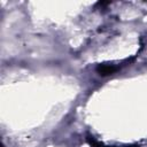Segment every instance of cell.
<instances>
[{"label":"cell","instance_id":"6da1fadb","mask_svg":"<svg viewBox=\"0 0 147 147\" xmlns=\"http://www.w3.org/2000/svg\"><path fill=\"white\" fill-rule=\"evenodd\" d=\"M117 69L118 68L114 64H99L96 67V72L100 76H108V75H111L115 71H117Z\"/></svg>","mask_w":147,"mask_h":147},{"label":"cell","instance_id":"7a4b0ae2","mask_svg":"<svg viewBox=\"0 0 147 147\" xmlns=\"http://www.w3.org/2000/svg\"><path fill=\"white\" fill-rule=\"evenodd\" d=\"M86 140H87V142H88V145H90L91 147H117V146H106V145H103L102 142L95 140V139H94L93 137H91V136H87ZM124 147H138V146H124Z\"/></svg>","mask_w":147,"mask_h":147}]
</instances>
